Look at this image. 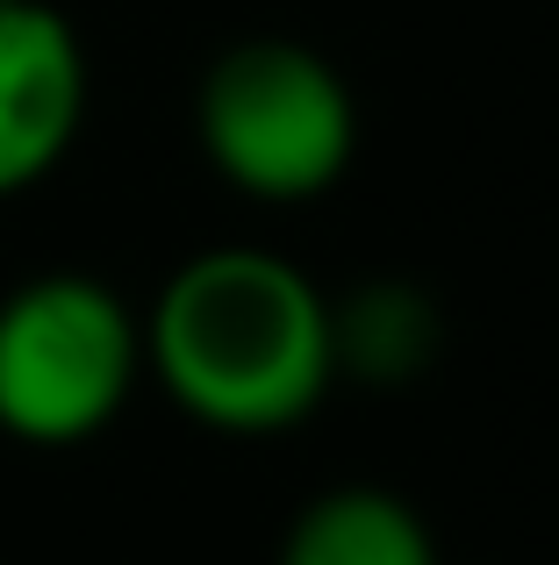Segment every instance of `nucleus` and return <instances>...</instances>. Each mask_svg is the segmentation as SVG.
Here are the masks:
<instances>
[{"mask_svg":"<svg viewBox=\"0 0 559 565\" xmlns=\"http://www.w3.org/2000/svg\"><path fill=\"white\" fill-rule=\"evenodd\" d=\"M144 373L223 437H280L337 386L330 294L280 250H194L144 316Z\"/></svg>","mask_w":559,"mask_h":565,"instance_id":"1","label":"nucleus"},{"mask_svg":"<svg viewBox=\"0 0 559 565\" xmlns=\"http://www.w3.org/2000/svg\"><path fill=\"white\" fill-rule=\"evenodd\" d=\"M194 137L244 201H316L359 158V100L345 72L294 36H244L194 86Z\"/></svg>","mask_w":559,"mask_h":565,"instance_id":"2","label":"nucleus"},{"mask_svg":"<svg viewBox=\"0 0 559 565\" xmlns=\"http://www.w3.org/2000/svg\"><path fill=\"white\" fill-rule=\"evenodd\" d=\"M144 380V322L94 273H36L0 301V429L36 451L86 444Z\"/></svg>","mask_w":559,"mask_h":565,"instance_id":"3","label":"nucleus"},{"mask_svg":"<svg viewBox=\"0 0 559 565\" xmlns=\"http://www.w3.org/2000/svg\"><path fill=\"white\" fill-rule=\"evenodd\" d=\"M86 122V51L51 0H0V201L65 166Z\"/></svg>","mask_w":559,"mask_h":565,"instance_id":"4","label":"nucleus"},{"mask_svg":"<svg viewBox=\"0 0 559 565\" xmlns=\"http://www.w3.org/2000/svg\"><path fill=\"white\" fill-rule=\"evenodd\" d=\"M445 344V316L416 279H359L351 294H330V359L337 380L402 394L437 365Z\"/></svg>","mask_w":559,"mask_h":565,"instance_id":"5","label":"nucleus"},{"mask_svg":"<svg viewBox=\"0 0 559 565\" xmlns=\"http://www.w3.org/2000/svg\"><path fill=\"white\" fill-rule=\"evenodd\" d=\"M280 565H437V537L416 501L351 480L323 487L280 537Z\"/></svg>","mask_w":559,"mask_h":565,"instance_id":"6","label":"nucleus"}]
</instances>
